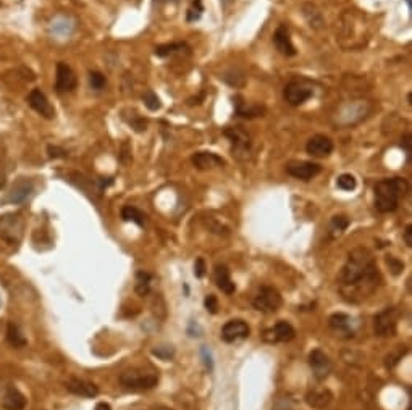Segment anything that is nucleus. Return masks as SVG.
Segmentation results:
<instances>
[{
  "mask_svg": "<svg viewBox=\"0 0 412 410\" xmlns=\"http://www.w3.org/2000/svg\"><path fill=\"white\" fill-rule=\"evenodd\" d=\"M380 283L382 276L372 252L364 247L349 252L348 262L339 275V292L343 299L359 304L378 289Z\"/></svg>",
  "mask_w": 412,
  "mask_h": 410,
  "instance_id": "1",
  "label": "nucleus"
},
{
  "mask_svg": "<svg viewBox=\"0 0 412 410\" xmlns=\"http://www.w3.org/2000/svg\"><path fill=\"white\" fill-rule=\"evenodd\" d=\"M409 184L404 178H386L375 184V208L380 213H390L398 208L407 194Z\"/></svg>",
  "mask_w": 412,
  "mask_h": 410,
  "instance_id": "2",
  "label": "nucleus"
},
{
  "mask_svg": "<svg viewBox=\"0 0 412 410\" xmlns=\"http://www.w3.org/2000/svg\"><path fill=\"white\" fill-rule=\"evenodd\" d=\"M120 383L128 389L146 391L152 389L159 383V375L146 370H126L120 375Z\"/></svg>",
  "mask_w": 412,
  "mask_h": 410,
  "instance_id": "3",
  "label": "nucleus"
},
{
  "mask_svg": "<svg viewBox=\"0 0 412 410\" xmlns=\"http://www.w3.org/2000/svg\"><path fill=\"white\" fill-rule=\"evenodd\" d=\"M399 310L394 307H386L385 310L375 315L374 318V330L375 335L380 338H390L396 335L398 330V321H399Z\"/></svg>",
  "mask_w": 412,
  "mask_h": 410,
  "instance_id": "4",
  "label": "nucleus"
},
{
  "mask_svg": "<svg viewBox=\"0 0 412 410\" xmlns=\"http://www.w3.org/2000/svg\"><path fill=\"white\" fill-rule=\"evenodd\" d=\"M282 304H283L282 296H280V292L275 288H271V286H263V288H260L257 296L252 300L254 308L262 313H273L282 307Z\"/></svg>",
  "mask_w": 412,
  "mask_h": 410,
  "instance_id": "5",
  "label": "nucleus"
},
{
  "mask_svg": "<svg viewBox=\"0 0 412 410\" xmlns=\"http://www.w3.org/2000/svg\"><path fill=\"white\" fill-rule=\"evenodd\" d=\"M223 134L227 136L231 144H233V155L238 160H247L251 153V137L247 136L241 128H227L223 131Z\"/></svg>",
  "mask_w": 412,
  "mask_h": 410,
  "instance_id": "6",
  "label": "nucleus"
},
{
  "mask_svg": "<svg viewBox=\"0 0 412 410\" xmlns=\"http://www.w3.org/2000/svg\"><path fill=\"white\" fill-rule=\"evenodd\" d=\"M285 100L293 107H299L314 96V91L310 86L299 81H291L285 86Z\"/></svg>",
  "mask_w": 412,
  "mask_h": 410,
  "instance_id": "7",
  "label": "nucleus"
},
{
  "mask_svg": "<svg viewBox=\"0 0 412 410\" xmlns=\"http://www.w3.org/2000/svg\"><path fill=\"white\" fill-rule=\"evenodd\" d=\"M322 172V167L314 161H306V160H293L286 165V173L296 178V180L309 181L314 176H317Z\"/></svg>",
  "mask_w": 412,
  "mask_h": 410,
  "instance_id": "8",
  "label": "nucleus"
},
{
  "mask_svg": "<svg viewBox=\"0 0 412 410\" xmlns=\"http://www.w3.org/2000/svg\"><path fill=\"white\" fill-rule=\"evenodd\" d=\"M23 231V218L20 215L0 216V236L10 242H18Z\"/></svg>",
  "mask_w": 412,
  "mask_h": 410,
  "instance_id": "9",
  "label": "nucleus"
},
{
  "mask_svg": "<svg viewBox=\"0 0 412 410\" xmlns=\"http://www.w3.org/2000/svg\"><path fill=\"white\" fill-rule=\"evenodd\" d=\"M251 328L244 320H230L222 328V339L225 343H236L249 336Z\"/></svg>",
  "mask_w": 412,
  "mask_h": 410,
  "instance_id": "10",
  "label": "nucleus"
},
{
  "mask_svg": "<svg viewBox=\"0 0 412 410\" xmlns=\"http://www.w3.org/2000/svg\"><path fill=\"white\" fill-rule=\"evenodd\" d=\"M28 104L33 108L34 112H37L41 117L52 120L55 117V108H53L49 102V99L45 97V94L41 89H33L28 94Z\"/></svg>",
  "mask_w": 412,
  "mask_h": 410,
  "instance_id": "11",
  "label": "nucleus"
},
{
  "mask_svg": "<svg viewBox=\"0 0 412 410\" xmlns=\"http://www.w3.org/2000/svg\"><path fill=\"white\" fill-rule=\"evenodd\" d=\"M309 365L314 371V376L317 378L318 381L325 380L326 376L331 373V360L323 351L315 349L310 352L309 355Z\"/></svg>",
  "mask_w": 412,
  "mask_h": 410,
  "instance_id": "12",
  "label": "nucleus"
},
{
  "mask_svg": "<svg viewBox=\"0 0 412 410\" xmlns=\"http://www.w3.org/2000/svg\"><path fill=\"white\" fill-rule=\"evenodd\" d=\"M78 86L76 74L72 69V66L58 61L57 63V76H55V89L58 92H72Z\"/></svg>",
  "mask_w": 412,
  "mask_h": 410,
  "instance_id": "13",
  "label": "nucleus"
},
{
  "mask_svg": "<svg viewBox=\"0 0 412 410\" xmlns=\"http://www.w3.org/2000/svg\"><path fill=\"white\" fill-rule=\"evenodd\" d=\"M306 150L309 155L317 157V158L328 157L333 152V141L325 134H315L307 141Z\"/></svg>",
  "mask_w": 412,
  "mask_h": 410,
  "instance_id": "14",
  "label": "nucleus"
},
{
  "mask_svg": "<svg viewBox=\"0 0 412 410\" xmlns=\"http://www.w3.org/2000/svg\"><path fill=\"white\" fill-rule=\"evenodd\" d=\"M273 44H275L277 50L280 53H283V55H286V57L296 55V49H294V45H293L290 31H288V28L285 25L277 28L275 34H273Z\"/></svg>",
  "mask_w": 412,
  "mask_h": 410,
  "instance_id": "15",
  "label": "nucleus"
},
{
  "mask_svg": "<svg viewBox=\"0 0 412 410\" xmlns=\"http://www.w3.org/2000/svg\"><path fill=\"white\" fill-rule=\"evenodd\" d=\"M65 386L72 394H76V396H81V397H96L99 394V388L94 383L80 380V378H70L65 383Z\"/></svg>",
  "mask_w": 412,
  "mask_h": 410,
  "instance_id": "16",
  "label": "nucleus"
},
{
  "mask_svg": "<svg viewBox=\"0 0 412 410\" xmlns=\"http://www.w3.org/2000/svg\"><path fill=\"white\" fill-rule=\"evenodd\" d=\"M0 405L5 410H23L26 407V397L17 388H5L0 396Z\"/></svg>",
  "mask_w": 412,
  "mask_h": 410,
  "instance_id": "17",
  "label": "nucleus"
},
{
  "mask_svg": "<svg viewBox=\"0 0 412 410\" xmlns=\"http://www.w3.org/2000/svg\"><path fill=\"white\" fill-rule=\"evenodd\" d=\"M192 165L199 168V170H211V168H215V167H225V160L217 155L214 152H197L194 153L192 158Z\"/></svg>",
  "mask_w": 412,
  "mask_h": 410,
  "instance_id": "18",
  "label": "nucleus"
},
{
  "mask_svg": "<svg viewBox=\"0 0 412 410\" xmlns=\"http://www.w3.org/2000/svg\"><path fill=\"white\" fill-rule=\"evenodd\" d=\"M265 335H271V339H268L271 343H288L296 336V331L288 321H278Z\"/></svg>",
  "mask_w": 412,
  "mask_h": 410,
  "instance_id": "19",
  "label": "nucleus"
},
{
  "mask_svg": "<svg viewBox=\"0 0 412 410\" xmlns=\"http://www.w3.org/2000/svg\"><path fill=\"white\" fill-rule=\"evenodd\" d=\"M330 328L335 330L336 333H341V335H346L348 338H353V318L348 313H333L330 316Z\"/></svg>",
  "mask_w": 412,
  "mask_h": 410,
  "instance_id": "20",
  "label": "nucleus"
},
{
  "mask_svg": "<svg viewBox=\"0 0 412 410\" xmlns=\"http://www.w3.org/2000/svg\"><path fill=\"white\" fill-rule=\"evenodd\" d=\"M215 283L219 286V289L225 294H233L236 291V286L231 280V275H230V270L225 267V265H217L215 267Z\"/></svg>",
  "mask_w": 412,
  "mask_h": 410,
  "instance_id": "21",
  "label": "nucleus"
},
{
  "mask_svg": "<svg viewBox=\"0 0 412 410\" xmlns=\"http://www.w3.org/2000/svg\"><path fill=\"white\" fill-rule=\"evenodd\" d=\"M333 399V394L328 389H312L307 392L306 402L314 408H325Z\"/></svg>",
  "mask_w": 412,
  "mask_h": 410,
  "instance_id": "22",
  "label": "nucleus"
},
{
  "mask_svg": "<svg viewBox=\"0 0 412 410\" xmlns=\"http://www.w3.org/2000/svg\"><path fill=\"white\" fill-rule=\"evenodd\" d=\"M235 107H236V115L243 118H255V117H262L265 113V107L262 105H246L243 102V99L239 96H236L235 99Z\"/></svg>",
  "mask_w": 412,
  "mask_h": 410,
  "instance_id": "23",
  "label": "nucleus"
},
{
  "mask_svg": "<svg viewBox=\"0 0 412 410\" xmlns=\"http://www.w3.org/2000/svg\"><path fill=\"white\" fill-rule=\"evenodd\" d=\"M31 192H33V184L29 181H18L12 188L9 200L12 204H23L29 199Z\"/></svg>",
  "mask_w": 412,
  "mask_h": 410,
  "instance_id": "24",
  "label": "nucleus"
},
{
  "mask_svg": "<svg viewBox=\"0 0 412 410\" xmlns=\"http://www.w3.org/2000/svg\"><path fill=\"white\" fill-rule=\"evenodd\" d=\"M121 218L125 220V221H133V223H136L138 226H144L146 225V215L141 210H139V208H136L133 205L123 207Z\"/></svg>",
  "mask_w": 412,
  "mask_h": 410,
  "instance_id": "25",
  "label": "nucleus"
},
{
  "mask_svg": "<svg viewBox=\"0 0 412 410\" xmlns=\"http://www.w3.org/2000/svg\"><path fill=\"white\" fill-rule=\"evenodd\" d=\"M7 341H9L13 347H17V349L26 346L25 336L21 335L20 328L15 323H9V326H7Z\"/></svg>",
  "mask_w": 412,
  "mask_h": 410,
  "instance_id": "26",
  "label": "nucleus"
},
{
  "mask_svg": "<svg viewBox=\"0 0 412 410\" xmlns=\"http://www.w3.org/2000/svg\"><path fill=\"white\" fill-rule=\"evenodd\" d=\"M151 281H152V276L146 272H138L136 275V292L139 296H146L147 292L151 289Z\"/></svg>",
  "mask_w": 412,
  "mask_h": 410,
  "instance_id": "27",
  "label": "nucleus"
},
{
  "mask_svg": "<svg viewBox=\"0 0 412 410\" xmlns=\"http://www.w3.org/2000/svg\"><path fill=\"white\" fill-rule=\"evenodd\" d=\"M186 47V44L183 42H173V44H163V45H159V47H155V55L163 58V57H168L172 55V53L178 52V50H183Z\"/></svg>",
  "mask_w": 412,
  "mask_h": 410,
  "instance_id": "28",
  "label": "nucleus"
},
{
  "mask_svg": "<svg viewBox=\"0 0 412 410\" xmlns=\"http://www.w3.org/2000/svg\"><path fill=\"white\" fill-rule=\"evenodd\" d=\"M336 186L341 191H354L356 186H357V181H356V178L353 175L345 173L336 180Z\"/></svg>",
  "mask_w": 412,
  "mask_h": 410,
  "instance_id": "29",
  "label": "nucleus"
},
{
  "mask_svg": "<svg viewBox=\"0 0 412 410\" xmlns=\"http://www.w3.org/2000/svg\"><path fill=\"white\" fill-rule=\"evenodd\" d=\"M143 100H144V105L149 108L151 112H155V110H160L162 108V102L160 99L157 97L154 91H147L146 94L143 96Z\"/></svg>",
  "mask_w": 412,
  "mask_h": 410,
  "instance_id": "30",
  "label": "nucleus"
},
{
  "mask_svg": "<svg viewBox=\"0 0 412 410\" xmlns=\"http://www.w3.org/2000/svg\"><path fill=\"white\" fill-rule=\"evenodd\" d=\"M202 12H204V7H202L200 0H192V4H191L189 10H188V15H186V20H188L189 23L197 21L202 17Z\"/></svg>",
  "mask_w": 412,
  "mask_h": 410,
  "instance_id": "31",
  "label": "nucleus"
},
{
  "mask_svg": "<svg viewBox=\"0 0 412 410\" xmlns=\"http://www.w3.org/2000/svg\"><path fill=\"white\" fill-rule=\"evenodd\" d=\"M89 83H91V88L92 89H104L105 88V84H107V79H105V76L102 73H99V71H91L89 73Z\"/></svg>",
  "mask_w": 412,
  "mask_h": 410,
  "instance_id": "32",
  "label": "nucleus"
},
{
  "mask_svg": "<svg viewBox=\"0 0 412 410\" xmlns=\"http://www.w3.org/2000/svg\"><path fill=\"white\" fill-rule=\"evenodd\" d=\"M152 354L157 355V357L162 359V360H170L175 355V351H173L172 346H160V347H155V349L152 351Z\"/></svg>",
  "mask_w": 412,
  "mask_h": 410,
  "instance_id": "33",
  "label": "nucleus"
},
{
  "mask_svg": "<svg viewBox=\"0 0 412 410\" xmlns=\"http://www.w3.org/2000/svg\"><path fill=\"white\" fill-rule=\"evenodd\" d=\"M406 352H407V349H406L404 346H401L396 352H391V354L386 357V367H388V368H393V367L396 365V363H398V362L404 357V354H406Z\"/></svg>",
  "mask_w": 412,
  "mask_h": 410,
  "instance_id": "34",
  "label": "nucleus"
},
{
  "mask_svg": "<svg viewBox=\"0 0 412 410\" xmlns=\"http://www.w3.org/2000/svg\"><path fill=\"white\" fill-rule=\"evenodd\" d=\"M331 225H333V228H335V229H338V233H341V231H345L349 226V220L346 218V216H343V215L333 216Z\"/></svg>",
  "mask_w": 412,
  "mask_h": 410,
  "instance_id": "35",
  "label": "nucleus"
},
{
  "mask_svg": "<svg viewBox=\"0 0 412 410\" xmlns=\"http://www.w3.org/2000/svg\"><path fill=\"white\" fill-rule=\"evenodd\" d=\"M204 305L207 308V312H211V313H217V310H219V300H217L214 294H209V296L204 299Z\"/></svg>",
  "mask_w": 412,
  "mask_h": 410,
  "instance_id": "36",
  "label": "nucleus"
},
{
  "mask_svg": "<svg viewBox=\"0 0 412 410\" xmlns=\"http://www.w3.org/2000/svg\"><path fill=\"white\" fill-rule=\"evenodd\" d=\"M386 264L388 267H390V270L393 272V275H399L402 272V268H404V264L399 260H396L394 257H388L386 259Z\"/></svg>",
  "mask_w": 412,
  "mask_h": 410,
  "instance_id": "37",
  "label": "nucleus"
},
{
  "mask_svg": "<svg viewBox=\"0 0 412 410\" xmlns=\"http://www.w3.org/2000/svg\"><path fill=\"white\" fill-rule=\"evenodd\" d=\"M49 157L50 158H65L66 157V150L60 149L57 145H49Z\"/></svg>",
  "mask_w": 412,
  "mask_h": 410,
  "instance_id": "38",
  "label": "nucleus"
},
{
  "mask_svg": "<svg viewBox=\"0 0 412 410\" xmlns=\"http://www.w3.org/2000/svg\"><path fill=\"white\" fill-rule=\"evenodd\" d=\"M200 355H202V359H204V363H205L207 370L212 371L214 370V360H212V355H211V352H209L207 347H202V349H200Z\"/></svg>",
  "mask_w": 412,
  "mask_h": 410,
  "instance_id": "39",
  "label": "nucleus"
},
{
  "mask_svg": "<svg viewBox=\"0 0 412 410\" xmlns=\"http://www.w3.org/2000/svg\"><path fill=\"white\" fill-rule=\"evenodd\" d=\"M194 275H196L197 278H202L205 275V262H204V259L196 260V265H194Z\"/></svg>",
  "mask_w": 412,
  "mask_h": 410,
  "instance_id": "40",
  "label": "nucleus"
},
{
  "mask_svg": "<svg viewBox=\"0 0 412 410\" xmlns=\"http://www.w3.org/2000/svg\"><path fill=\"white\" fill-rule=\"evenodd\" d=\"M401 147H402L404 150H406L407 157H410V153H412V136H410V134H406V136L402 137Z\"/></svg>",
  "mask_w": 412,
  "mask_h": 410,
  "instance_id": "41",
  "label": "nucleus"
},
{
  "mask_svg": "<svg viewBox=\"0 0 412 410\" xmlns=\"http://www.w3.org/2000/svg\"><path fill=\"white\" fill-rule=\"evenodd\" d=\"M404 242H406L407 247H412V226L407 225L406 229H404Z\"/></svg>",
  "mask_w": 412,
  "mask_h": 410,
  "instance_id": "42",
  "label": "nucleus"
},
{
  "mask_svg": "<svg viewBox=\"0 0 412 410\" xmlns=\"http://www.w3.org/2000/svg\"><path fill=\"white\" fill-rule=\"evenodd\" d=\"M94 410H112V407L107 404V402H99V404L94 407Z\"/></svg>",
  "mask_w": 412,
  "mask_h": 410,
  "instance_id": "43",
  "label": "nucleus"
},
{
  "mask_svg": "<svg viewBox=\"0 0 412 410\" xmlns=\"http://www.w3.org/2000/svg\"><path fill=\"white\" fill-rule=\"evenodd\" d=\"M155 410H172V408H168V407H163V405H159V407L155 408Z\"/></svg>",
  "mask_w": 412,
  "mask_h": 410,
  "instance_id": "44",
  "label": "nucleus"
},
{
  "mask_svg": "<svg viewBox=\"0 0 412 410\" xmlns=\"http://www.w3.org/2000/svg\"><path fill=\"white\" fill-rule=\"evenodd\" d=\"M406 2H407V5H409V10H410V9H412V0H406Z\"/></svg>",
  "mask_w": 412,
  "mask_h": 410,
  "instance_id": "45",
  "label": "nucleus"
}]
</instances>
